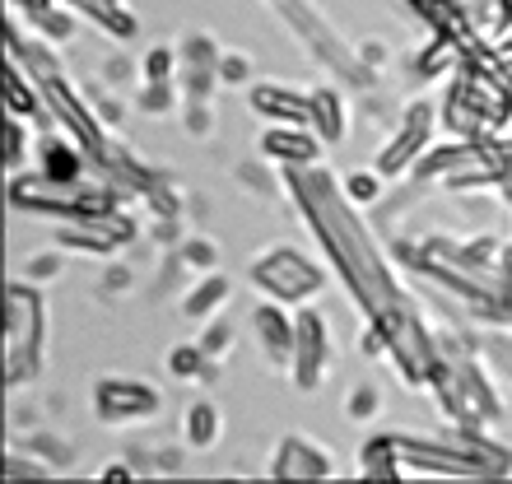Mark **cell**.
Listing matches in <instances>:
<instances>
[{
	"label": "cell",
	"instance_id": "cell-15",
	"mask_svg": "<svg viewBox=\"0 0 512 484\" xmlns=\"http://www.w3.org/2000/svg\"><path fill=\"white\" fill-rule=\"evenodd\" d=\"M38 173H47L52 182H84V177L94 173V163H89V154H84L70 135H42L38 145Z\"/></svg>",
	"mask_w": 512,
	"mask_h": 484
},
{
	"label": "cell",
	"instance_id": "cell-4",
	"mask_svg": "<svg viewBox=\"0 0 512 484\" xmlns=\"http://www.w3.org/2000/svg\"><path fill=\"white\" fill-rule=\"evenodd\" d=\"M252 284H256V294L275 298V303H308V298L322 294L326 270L308 252L280 242V247H266L252 261Z\"/></svg>",
	"mask_w": 512,
	"mask_h": 484
},
{
	"label": "cell",
	"instance_id": "cell-24",
	"mask_svg": "<svg viewBox=\"0 0 512 484\" xmlns=\"http://www.w3.org/2000/svg\"><path fill=\"white\" fill-rule=\"evenodd\" d=\"M168 373L182 377V382H196V377L210 373V354L201 350V340H187V345H177L168 354Z\"/></svg>",
	"mask_w": 512,
	"mask_h": 484
},
{
	"label": "cell",
	"instance_id": "cell-33",
	"mask_svg": "<svg viewBox=\"0 0 512 484\" xmlns=\"http://www.w3.org/2000/svg\"><path fill=\"white\" fill-rule=\"evenodd\" d=\"M56 270H61V261H56V256H47V252H42V256H33V261H28L24 280H33V284H38V280H47V275H52V280H56Z\"/></svg>",
	"mask_w": 512,
	"mask_h": 484
},
{
	"label": "cell",
	"instance_id": "cell-17",
	"mask_svg": "<svg viewBox=\"0 0 512 484\" xmlns=\"http://www.w3.org/2000/svg\"><path fill=\"white\" fill-rule=\"evenodd\" d=\"M457 10H461V24L485 42L512 28V0H457Z\"/></svg>",
	"mask_w": 512,
	"mask_h": 484
},
{
	"label": "cell",
	"instance_id": "cell-21",
	"mask_svg": "<svg viewBox=\"0 0 512 484\" xmlns=\"http://www.w3.org/2000/svg\"><path fill=\"white\" fill-rule=\"evenodd\" d=\"M312 131L322 135L326 145L345 140V131H350V117H345V98H340L331 84L312 89Z\"/></svg>",
	"mask_w": 512,
	"mask_h": 484
},
{
	"label": "cell",
	"instance_id": "cell-18",
	"mask_svg": "<svg viewBox=\"0 0 512 484\" xmlns=\"http://www.w3.org/2000/svg\"><path fill=\"white\" fill-rule=\"evenodd\" d=\"M75 14H84L89 24H98L108 38H135V14L126 10V0H61Z\"/></svg>",
	"mask_w": 512,
	"mask_h": 484
},
{
	"label": "cell",
	"instance_id": "cell-37",
	"mask_svg": "<svg viewBox=\"0 0 512 484\" xmlns=\"http://www.w3.org/2000/svg\"><path fill=\"white\" fill-rule=\"evenodd\" d=\"M103 480H126V484H131V480H135V475H131V471H126V466H112V471H103Z\"/></svg>",
	"mask_w": 512,
	"mask_h": 484
},
{
	"label": "cell",
	"instance_id": "cell-28",
	"mask_svg": "<svg viewBox=\"0 0 512 484\" xmlns=\"http://www.w3.org/2000/svg\"><path fill=\"white\" fill-rule=\"evenodd\" d=\"M378 405H382L378 387H373V382H359V387H350V396H345V415L350 419H373L378 415Z\"/></svg>",
	"mask_w": 512,
	"mask_h": 484
},
{
	"label": "cell",
	"instance_id": "cell-23",
	"mask_svg": "<svg viewBox=\"0 0 512 484\" xmlns=\"http://www.w3.org/2000/svg\"><path fill=\"white\" fill-rule=\"evenodd\" d=\"M182 433H187V443L196 447V452L215 447L219 443V410L210 401L187 405V415H182Z\"/></svg>",
	"mask_w": 512,
	"mask_h": 484
},
{
	"label": "cell",
	"instance_id": "cell-2",
	"mask_svg": "<svg viewBox=\"0 0 512 484\" xmlns=\"http://www.w3.org/2000/svg\"><path fill=\"white\" fill-rule=\"evenodd\" d=\"M10 205L24 215H52L56 224L66 219H94L122 210V191L108 187L103 177L84 182H52L47 173H10Z\"/></svg>",
	"mask_w": 512,
	"mask_h": 484
},
{
	"label": "cell",
	"instance_id": "cell-16",
	"mask_svg": "<svg viewBox=\"0 0 512 484\" xmlns=\"http://www.w3.org/2000/svg\"><path fill=\"white\" fill-rule=\"evenodd\" d=\"M401 5H405L410 14H415V19H424V24H429L433 33H452V38H461V47H466V52L485 42V38H475L471 28L461 24L457 0H401Z\"/></svg>",
	"mask_w": 512,
	"mask_h": 484
},
{
	"label": "cell",
	"instance_id": "cell-1",
	"mask_svg": "<svg viewBox=\"0 0 512 484\" xmlns=\"http://www.w3.org/2000/svg\"><path fill=\"white\" fill-rule=\"evenodd\" d=\"M284 191L298 205L303 224L312 229L317 247H322L326 266H336L340 284L354 294V303L364 308L368 326H378L387 340L391 368L410 382V387H429L438 373V345L429 340L424 322H419L415 303L405 294L396 275H391L387 256H382L378 238L368 233V224L354 210L350 191L340 177H331L326 168H284Z\"/></svg>",
	"mask_w": 512,
	"mask_h": 484
},
{
	"label": "cell",
	"instance_id": "cell-5",
	"mask_svg": "<svg viewBox=\"0 0 512 484\" xmlns=\"http://www.w3.org/2000/svg\"><path fill=\"white\" fill-rule=\"evenodd\" d=\"M270 5H275V10L289 19V28H294L298 38H303V47H308V52L317 56L326 70H336V75H350L359 89H368V84H373V70L364 66V56L350 52V42H340L336 28L326 24V19L312 10L308 0H270Z\"/></svg>",
	"mask_w": 512,
	"mask_h": 484
},
{
	"label": "cell",
	"instance_id": "cell-35",
	"mask_svg": "<svg viewBox=\"0 0 512 484\" xmlns=\"http://www.w3.org/2000/svg\"><path fill=\"white\" fill-rule=\"evenodd\" d=\"M485 47H489V56H494L499 66H508V70H512V28H508V33H499V38H489Z\"/></svg>",
	"mask_w": 512,
	"mask_h": 484
},
{
	"label": "cell",
	"instance_id": "cell-29",
	"mask_svg": "<svg viewBox=\"0 0 512 484\" xmlns=\"http://www.w3.org/2000/svg\"><path fill=\"white\" fill-rule=\"evenodd\" d=\"M229 345H233V326L229 322H215L210 331L201 336V350L210 354V363H219L224 354H229Z\"/></svg>",
	"mask_w": 512,
	"mask_h": 484
},
{
	"label": "cell",
	"instance_id": "cell-6",
	"mask_svg": "<svg viewBox=\"0 0 512 484\" xmlns=\"http://www.w3.org/2000/svg\"><path fill=\"white\" fill-rule=\"evenodd\" d=\"M438 117H443V112L433 108V103L415 98V103L401 112L396 131L382 140V149H378V159H373V168H378L382 177L415 173V163L429 154V140H433V126H438Z\"/></svg>",
	"mask_w": 512,
	"mask_h": 484
},
{
	"label": "cell",
	"instance_id": "cell-20",
	"mask_svg": "<svg viewBox=\"0 0 512 484\" xmlns=\"http://www.w3.org/2000/svg\"><path fill=\"white\" fill-rule=\"evenodd\" d=\"M359 471H364V480H401L405 461H401V447H396V433L368 438L364 452H359Z\"/></svg>",
	"mask_w": 512,
	"mask_h": 484
},
{
	"label": "cell",
	"instance_id": "cell-30",
	"mask_svg": "<svg viewBox=\"0 0 512 484\" xmlns=\"http://www.w3.org/2000/svg\"><path fill=\"white\" fill-rule=\"evenodd\" d=\"M215 256L219 252H215V242H210V238H191L187 247H182V261H187L191 270H201V275L215 266Z\"/></svg>",
	"mask_w": 512,
	"mask_h": 484
},
{
	"label": "cell",
	"instance_id": "cell-10",
	"mask_svg": "<svg viewBox=\"0 0 512 484\" xmlns=\"http://www.w3.org/2000/svg\"><path fill=\"white\" fill-rule=\"evenodd\" d=\"M135 238V219L112 210V215H94V219H66L56 229V242L66 252H89V256H112L122 252L126 242Z\"/></svg>",
	"mask_w": 512,
	"mask_h": 484
},
{
	"label": "cell",
	"instance_id": "cell-12",
	"mask_svg": "<svg viewBox=\"0 0 512 484\" xmlns=\"http://www.w3.org/2000/svg\"><path fill=\"white\" fill-rule=\"evenodd\" d=\"M270 475L275 480H331L336 475V461L322 443H312L303 433H289L280 438L275 457H270Z\"/></svg>",
	"mask_w": 512,
	"mask_h": 484
},
{
	"label": "cell",
	"instance_id": "cell-31",
	"mask_svg": "<svg viewBox=\"0 0 512 484\" xmlns=\"http://www.w3.org/2000/svg\"><path fill=\"white\" fill-rule=\"evenodd\" d=\"M173 66H177V56L168 47H154L145 56V80H173Z\"/></svg>",
	"mask_w": 512,
	"mask_h": 484
},
{
	"label": "cell",
	"instance_id": "cell-9",
	"mask_svg": "<svg viewBox=\"0 0 512 484\" xmlns=\"http://www.w3.org/2000/svg\"><path fill=\"white\" fill-rule=\"evenodd\" d=\"M294 317H298V340H294L289 377H294L298 391H317L326 382V368H331V326H326V312L312 308V303H303Z\"/></svg>",
	"mask_w": 512,
	"mask_h": 484
},
{
	"label": "cell",
	"instance_id": "cell-3",
	"mask_svg": "<svg viewBox=\"0 0 512 484\" xmlns=\"http://www.w3.org/2000/svg\"><path fill=\"white\" fill-rule=\"evenodd\" d=\"M47 350V303L33 280H10L5 294V377L10 387H24L42 373Z\"/></svg>",
	"mask_w": 512,
	"mask_h": 484
},
{
	"label": "cell",
	"instance_id": "cell-22",
	"mask_svg": "<svg viewBox=\"0 0 512 484\" xmlns=\"http://www.w3.org/2000/svg\"><path fill=\"white\" fill-rule=\"evenodd\" d=\"M224 298H229V280H224V275H215V270H205V280L187 294L182 312H187L191 322H205V317H215V312H219V303H224Z\"/></svg>",
	"mask_w": 512,
	"mask_h": 484
},
{
	"label": "cell",
	"instance_id": "cell-38",
	"mask_svg": "<svg viewBox=\"0 0 512 484\" xmlns=\"http://www.w3.org/2000/svg\"><path fill=\"white\" fill-rule=\"evenodd\" d=\"M122 284H131V275H122V270H112V275H108V289H122Z\"/></svg>",
	"mask_w": 512,
	"mask_h": 484
},
{
	"label": "cell",
	"instance_id": "cell-7",
	"mask_svg": "<svg viewBox=\"0 0 512 484\" xmlns=\"http://www.w3.org/2000/svg\"><path fill=\"white\" fill-rule=\"evenodd\" d=\"M396 447H401L405 475H452V480H485V466L466 452V447L443 433V438H419V433H396Z\"/></svg>",
	"mask_w": 512,
	"mask_h": 484
},
{
	"label": "cell",
	"instance_id": "cell-8",
	"mask_svg": "<svg viewBox=\"0 0 512 484\" xmlns=\"http://www.w3.org/2000/svg\"><path fill=\"white\" fill-rule=\"evenodd\" d=\"M94 415L103 424H145V419L163 415V391L140 377H98Z\"/></svg>",
	"mask_w": 512,
	"mask_h": 484
},
{
	"label": "cell",
	"instance_id": "cell-27",
	"mask_svg": "<svg viewBox=\"0 0 512 484\" xmlns=\"http://www.w3.org/2000/svg\"><path fill=\"white\" fill-rule=\"evenodd\" d=\"M28 159V131H24V117H14V112H5V168H19V163Z\"/></svg>",
	"mask_w": 512,
	"mask_h": 484
},
{
	"label": "cell",
	"instance_id": "cell-36",
	"mask_svg": "<svg viewBox=\"0 0 512 484\" xmlns=\"http://www.w3.org/2000/svg\"><path fill=\"white\" fill-rule=\"evenodd\" d=\"M238 177H243V182H252L256 196H270V191H275V182H266V177H261V168H238Z\"/></svg>",
	"mask_w": 512,
	"mask_h": 484
},
{
	"label": "cell",
	"instance_id": "cell-19",
	"mask_svg": "<svg viewBox=\"0 0 512 484\" xmlns=\"http://www.w3.org/2000/svg\"><path fill=\"white\" fill-rule=\"evenodd\" d=\"M5 112H14V117H42V89H38V80L28 75L19 61H5Z\"/></svg>",
	"mask_w": 512,
	"mask_h": 484
},
{
	"label": "cell",
	"instance_id": "cell-26",
	"mask_svg": "<svg viewBox=\"0 0 512 484\" xmlns=\"http://www.w3.org/2000/svg\"><path fill=\"white\" fill-rule=\"evenodd\" d=\"M345 191H350L354 205H373L387 191V177L378 173V168H364V173H350L345 177Z\"/></svg>",
	"mask_w": 512,
	"mask_h": 484
},
{
	"label": "cell",
	"instance_id": "cell-25",
	"mask_svg": "<svg viewBox=\"0 0 512 484\" xmlns=\"http://www.w3.org/2000/svg\"><path fill=\"white\" fill-rule=\"evenodd\" d=\"M182 61H187V70H210V75H219V47H215V38H205V33L187 38V42H182Z\"/></svg>",
	"mask_w": 512,
	"mask_h": 484
},
{
	"label": "cell",
	"instance_id": "cell-32",
	"mask_svg": "<svg viewBox=\"0 0 512 484\" xmlns=\"http://www.w3.org/2000/svg\"><path fill=\"white\" fill-rule=\"evenodd\" d=\"M252 61L247 56H219V84H247Z\"/></svg>",
	"mask_w": 512,
	"mask_h": 484
},
{
	"label": "cell",
	"instance_id": "cell-11",
	"mask_svg": "<svg viewBox=\"0 0 512 484\" xmlns=\"http://www.w3.org/2000/svg\"><path fill=\"white\" fill-rule=\"evenodd\" d=\"M322 135L312 131V126H289V121H270L256 149H261V159L266 163H280V168H312V163L322 159Z\"/></svg>",
	"mask_w": 512,
	"mask_h": 484
},
{
	"label": "cell",
	"instance_id": "cell-34",
	"mask_svg": "<svg viewBox=\"0 0 512 484\" xmlns=\"http://www.w3.org/2000/svg\"><path fill=\"white\" fill-rule=\"evenodd\" d=\"M47 475V466H28L24 457H10V466H5V480H42Z\"/></svg>",
	"mask_w": 512,
	"mask_h": 484
},
{
	"label": "cell",
	"instance_id": "cell-13",
	"mask_svg": "<svg viewBox=\"0 0 512 484\" xmlns=\"http://www.w3.org/2000/svg\"><path fill=\"white\" fill-rule=\"evenodd\" d=\"M284 308H289V303H275V298L256 303V312H252V331H256V340H261V354H266L270 363L289 368V363H294L298 317H294V312H284Z\"/></svg>",
	"mask_w": 512,
	"mask_h": 484
},
{
	"label": "cell",
	"instance_id": "cell-14",
	"mask_svg": "<svg viewBox=\"0 0 512 484\" xmlns=\"http://www.w3.org/2000/svg\"><path fill=\"white\" fill-rule=\"evenodd\" d=\"M252 112L266 121H289V126H312V94L289 89V84H252Z\"/></svg>",
	"mask_w": 512,
	"mask_h": 484
}]
</instances>
